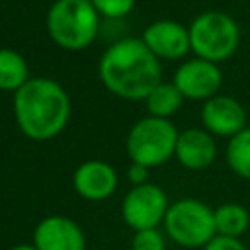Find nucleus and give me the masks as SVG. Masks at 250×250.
<instances>
[{"label": "nucleus", "instance_id": "1", "mask_svg": "<svg viewBox=\"0 0 250 250\" xmlns=\"http://www.w3.org/2000/svg\"><path fill=\"white\" fill-rule=\"evenodd\" d=\"M98 72L105 90L125 100H146L162 82L160 61L141 37H125L109 45L100 59Z\"/></svg>", "mask_w": 250, "mask_h": 250}, {"label": "nucleus", "instance_id": "2", "mask_svg": "<svg viewBox=\"0 0 250 250\" xmlns=\"http://www.w3.org/2000/svg\"><path fill=\"white\" fill-rule=\"evenodd\" d=\"M14 115L27 139L51 141L68 123L70 98L57 80L43 76L29 78L14 94Z\"/></svg>", "mask_w": 250, "mask_h": 250}, {"label": "nucleus", "instance_id": "3", "mask_svg": "<svg viewBox=\"0 0 250 250\" xmlns=\"http://www.w3.org/2000/svg\"><path fill=\"white\" fill-rule=\"evenodd\" d=\"M100 14L92 0H55L47 10V33L66 51H82L94 43Z\"/></svg>", "mask_w": 250, "mask_h": 250}, {"label": "nucleus", "instance_id": "4", "mask_svg": "<svg viewBox=\"0 0 250 250\" xmlns=\"http://www.w3.org/2000/svg\"><path fill=\"white\" fill-rule=\"evenodd\" d=\"M191 53L211 62L229 61L240 45V27L232 16L221 10H207L188 25Z\"/></svg>", "mask_w": 250, "mask_h": 250}, {"label": "nucleus", "instance_id": "5", "mask_svg": "<svg viewBox=\"0 0 250 250\" xmlns=\"http://www.w3.org/2000/svg\"><path fill=\"white\" fill-rule=\"evenodd\" d=\"M180 131L170 119L146 115L139 119L127 133L125 148L133 164L154 168L176 154Z\"/></svg>", "mask_w": 250, "mask_h": 250}, {"label": "nucleus", "instance_id": "6", "mask_svg": "<svg viewBox=\"0 0 250 250\" xmlns=\"http://www.w3.org/2000/svg\"><path fill=\"white\" fill-rule=\"evenodd\" d=\"M162 225L172 242L189 250L203 248L217 234L213 209L207 203L191 197L170 203Z\"/></svg>", "mask_w": 250, "mask_h": 250}, {"label": "nucleus", "instance_id": "7", "mask_svg": "<svg viewBox=\"0 0 250 250\" xmlns=\"http://www.w3.org/2000/svg\"><path fill=\"white\" fill-rule=\"evenodd\" d=\"M168 207L170 203L166 191L160 186L146 182L141 186H133L127 191L121 203V215L133 230H145L156 229L160 223H164Z\"/></svg>", "mask_w": 250, "mask_h": 250}, {"label": "nucleus", "instance_id": "8", "mask_svg": "<svg viewBox=\"0 0 250 250\" xmlns=\"http://www.w3.org/2000/svg\"><path fill=\"white\" fill-rule=\"evenodd\" d=\"M172 82L186 100L207 102L209 98L219 94L223 84V72L217 62L193 57L184 61L176 68Z\"/></svg>", "mask_w": 250, "mask_h": 250}, {"label": "nucleus", "instance_id": "9", "mask_svg": "<svg viewBox=\"0 0 250 250\" xmlns=\"http://www.w3.org/2000/svg\"><path fill=\"white\" fill-rule=\"evenodd\" d=\"M141 39L158 61H178L191 51L189 29L176 20H156L148 23Z\"/></svg>", "mask_w": 250, "mask_h": 250}, {"label": "nucleus", "instance_id": "10", "mask_svg": "<svg viewBox=\"0 0 250 250\" xmlns=\"http://www.w3.org/2000/svg\"><path fill=\"white\" fill-rule=\"evenodd\" d=\"M203 129L213 137L232 139L236 133L246 129V109L232 96H213L201 105Z\"/></svg>", "mask_w": 250, "mask_h": 250}, {"label": "nucleus", "instance_id": "11", "mask_svg": "<svg viewBox=\"0 0 250 250\" xmlns=\"http://www.w3.org/2000/svg\"><path fill=\"white\" fill-rule=\"evenodd\" d=\"M31 244L37 250H86L80 225L62 215H51L39 221Z\"/></svg>", "mask_w": 250, "mask_h": 250}, {"label": "nucleus", "instance_id": "12", "mask_svg": "<svg viewBox=\"0 0 250 250\" xmlns=\"http://www.w3.org/2000/svg\"><path fill=\"white\" fill-rule=\"evenodd\" d=\"M178 162L193 172L207 170L217 158V143L215 137L203 127H189L180 131L176 143Z\"/></svg>", "mask_w": 250, "mask_h": 250}, {"label": "nucleus", "instance_id": "13", "mask_svg": "<svg viewBox=\"0 0 250 250\" xmlns=\"http://www.w3.org/2000/svg\"><path fill=\"white\" fill-rule=\"evenodd\" d=\"M72 186L80 197L104 201L117 188V172L104 160H86L74 170Z\"/></svg>", "mask_w": 250, "mask_h": 250}, {"label": "nucleus", "instance_id": "14", "mask_svg": "<svg viewBox=\"0 0 250 250\" xmlns=\"http://www.w3.org/2000/svg\"><path fill=\"white\" fill-rule=\"evenodd\" d=\"M213 221L217 234L240 238L250 227V213L244 205L229 201L213 209Z\"/></svg>", "mask_w": 250, "mask_h": 250}, {"label": "nucleus", "instance_id": "15", "mask_svg": "<svg viewBox=\"0 0 250 250\" xmlns=\"http://www.w3.org/2000/svg\"><path fill=\"white\" fill-rule=\"evenodd\" d=\"M29 80L25 59L14 49H0V90L18 92Z\"/></svg>", "mask_w": 250, "mask_h": 250}, {"label": "nucleus", "instance_id": "16", "mask_svg": "<svg viewBox=\"0 0 250 250\" xmlns=\"http://www.w3.org/2000/svg\"><path fill=\"white\" fill-rule=\"evenodd\" d=\"M184 96L182 92L176 88L174 82H160L148 96H146V109L148 115L152 117H162V119H170L184 104Z\"/></svg>", "mask_w": 250, "mask_h": 250}, {"label": "nucleus", "instance_id": "17", "mask_svg": "<svg viewBox=\"0 0 250 250\" xmlns=\"http://www.w3.org/2000/svg\"><path fill=\"white\" fill-rule=\"evenodd\" d=\"M227 164L242 180H250V127L236 133L227 143Z\"/></svg>", "mask_w": 250, "mask_h": 250}, {"label": "nucleus", "instance_id": "18", "mask_svg": "<svg viewBox=\"0 0 250 250\" xmlns=\"http://www.w3.org/2000/svg\"><path fill=\"white\" fill-rule=\"evenodd\" d=\"M131 250H166L164 234L158 229H145L135 230Z\"/></svg>", "mask_w": 250, "mask_h": 250}, {"label": "nucleus", "instance_id": "19", "mask_svg": "<svg viewBox=\"0 0 250 250\" xmlns=\"http://www.w3.org/2000/svg\"><path fill=\"white\" fill-rule=\"evenodd\" d=\"M92 4L96 12L107 20L125 18L135 8V0H92Z\"/></svg>", "mask_w": 250, "mask_h": 250}, {"label": "nucleus", "instance_id": "20", "mask_svg": "<svg viewBox=\"0 0 250 250\" xmlns=\"http://www.w3.org/2000/svg\"><path fill=\"white\" fill-rule=\"evenodd\" d=\"M201 250H248V248H246V244H244L240 238L215 234Z\"/></svg>", "mask_w": 250, "mask_h": 250}, {"label": "nucleus", "instance_id": "21", "mask_svg": "<svg viewBox=\"0 0 250 250\" xmlns=\"http://www.w3.org/2000/svg\"><path fill=\"white\" fill-rule=\"evenodd\" d=\"M148 170H150V168H146V166H141V164H133V162H131V166H129V170H127V178H129V182H131L133 186L146 184Z\"/></svg>", "mask_w": 250, "mask_h": 250}, {"label": "nucleus", "instance_id": "22", "mask_svg": "<svg viewBox=\"0 0 250 250\" xmlns=\"http://www.w3.org/2000/svg\"><path fill=\"white\" fill-rule=\"evenodd\" d=\"M10 250H37L33 244H16V246H12Z\"/></svg>", "mask_w": 250, "mask_h": 250}]
</instances>
